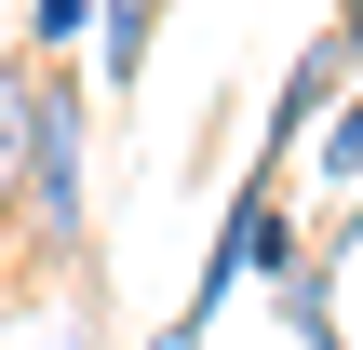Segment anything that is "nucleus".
Here are the masks:
<instances>
[{
    "instance_id": "nucleus-1",
    "label": "nucleus",
    "mask_w": 363,
    "mask_h": 350,
    "mask_svg": "<svg viewBox=\"0 0 363 350\" xmlns=\"http://www.w3.org/2000/svg\"><path fill=\"white\" fill-rule=\"evenodd\" d=\"M13 229L40 256H81L94 243V108L67 67L27 54V162H13Z\"/></svg>"
},
{
    "instance_id": "nucleus-2",
    "label": "nucleus",
    "mask_w": 363,
    "mask_h": 350,
    "mask_svg": "<svg viewBox=\"0 0 363 350\" xmlns=\"http://www.w3.org/2000/svg\"><path fill=\"white\" fill-rule=\"evenodd\" d=\"M283 270H296V216H283V162L256 148L242 189H229V216H216V256H202V283H189V324H216L229 283H283Z\"/></svg>"
},
{
    "instance_id": "nucleus-3",
    "label": "nucleus",
    "mask_w": 363,
    "mask_h": 350,
    "mask_svg": "<svg viewBox=\"0 0 363 350\" xmlns=\"http://www.w3.org/2000/svg\"><path fill=\"white\" fill-rule=\"evenodd\" d=\"M148 54H162V0H94V67H108V94H135Z\"/></svg>"
},
{
    "instance_id": "nucleus-4",
    "label": "nucleus",
    "mask_w": 363,
    "mask_h": 350,
    "mask_svg": "<svg viewBox=\"0 0 363 350\" xmlns=\"http://www.w3.org/2000/svg\"><path fill=\"white\" fill-rule=\"evenodd\" d=\"M323 283H337V270H323L310 243H296V270L269 283V297H283V324H296V350H337V310H323Z\"/></svg>"
},
{
    "instance_id": "nucleus-5",
    "label": "nucleus",
    "mask_w": 363,
    "mask_h": 350,
    "mask_svg": "<svg viewBox=\"0 0 363 350\" xmlns=\"http://www.w3.org/2000/svg\"><path fill=\"white\" fill-rule=\"evenodd\" d=\"M310 162H323V189H363V94H337L310 121Z\"/></svg>"
},
{
    "instance_id": "nucleus-6",
    "label": "nucleus",
    "mask_w": 363,
    "mask_h": 350,
    "mask_svg": "<svg viewBox=\"0 0 363 350\" xmlns=\"http://www.w3.org/2000/svg\"><path fill=\"white\" fill-rule=\"evenodd\" d=\"M67 40H94V0H27V27H13V54H67Z\"/></svg>"
},
{
    "instance_id": "nucleus-7",
    "label": "nucleus",
    "mask_w": 363,
    "mask_h": 350,
    "mask_svg": "<svg viewBox=\"0 0 363 350\" xmlns=\"http://www.w3.org/2000/svg\"><path fill=\"white\" fill-rule=\"evenodd\" d=\"M13 162H27V54L0 67V216H13Z\"/></svg>"
},
{
    "instance_id": "nucleus-8",
    "label": "nucleus",
    "mask_w": 363,
    "mask_h": 350,
    "mask_svg": "<svg viewBox=\"0 0 363 350\" xmlns=\"http://www.w3.org/2000/svg\"><path fill=\"white\" fill-rule=\"evenodd\" d=\"M337 54H350V67H363V0H337Z\"/></svg>"
}]
</instances>
